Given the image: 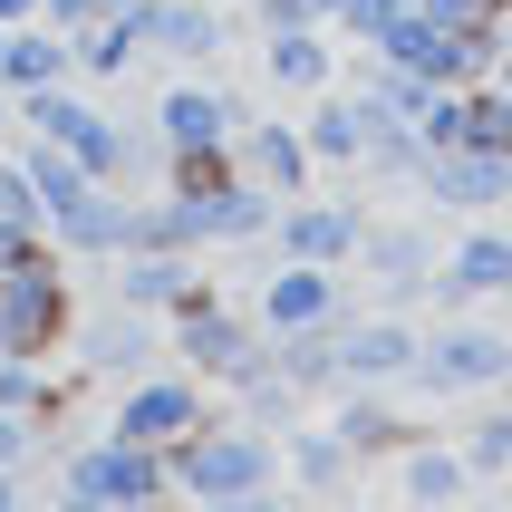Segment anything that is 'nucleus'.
<instances>
[{
	"instance_id": "c85d7f7f",
	"label": "nucleus",
	"mask_w": 512,
	"mask_h": 512,
	"mask_svg": "<svg viewBox=\"0 0 512 512\" xmlns=\"http://www.w3.org/2000/svg\"><path fill=\"white\" fill-rule=\"evenodd\" d=\"M455 107H464V136H455V145L512 155V87H493V78H464V87H455Z\"/></svg>"
},
{
	"instance_id": "9b49d317",
	"label": "nucleus",
	"mask_w": 512,
	"mask_h": 512,
	"mask_svg": "<svg viewBox=\"0 0 512 512\" xmlns=\"http://www.w3.org/2000/svg\"><path fill=\"white\" fill-rule=\"evenodd\" d=\"M252 319H261V339L348 319V271H329V261H271V281L252 290Z\"/></svg>"
},
{
	"instance_id": "ea45409f",
	"label": "nucleus",
	"mask_w": 512,
	"mask_h": 512,
	"mask_svg": "<svg viewBox=\"0 0 512 512\" xmlns=\"http://www.w3.org/2000/svg\"><path fill=\"white\" fill-rule=\"evenodd\" d=\"M0 39H10V29H0Z\"/></svg>"
},
{
	"instance_id": "e433bc0d",
	"label": "nucleus",
	"mask_w": 512,
	"mask_h": 512,
	"mask_svg": "<svg viewBox=\"0 0 512 512\" xmlns=\"http://www.w3.org/2000/svg\"><path fill=\"white\" fill-rule=\"evenodd\" d=\"M503 310H512V281H503Z\"/></svg>"
},
{
	"instance_id": "4468645a",
	"label": "nucleus",
	"mask_w": 512,
	"mask_h": 512,
	"mask_svg": "<svg viewBox=\"0 0 512 512\" xmlns=\"http://www.w3.org/2000/svg\"><path fill=\"white\" fill-rule=\"evenodd\" d=\"M416 194L435 203V213H503L512 203V155H484V145H435L426 174H416Z\"/></svg>"
},
{
	"instance_id": "39448f33",
	"label": "nucleus",
	"mask_w": 512,
	"mask_h": 512,
	"mask_svg": "<svg viewBox=\"0 0 512 512\" xmlns=\"http://www.w3.org/2000/svg\"><path fill=\"white\" fill-rule=\"evenodd\" d=\"M203 416H223V406H213V387H203L194 368H174V358H165V368H145V377H126V387H116V406H107V426L136 435V445H155V455H165V445H184Z\"/></svg>"
},
{
	"instance_id": "f257e3e1",
	"label": "nucleus",
	"mask_w": 512,
	"mask_h": 512,
	"mask_svg": "<svg viewBox=\"0 0 512 512\" xmlns=\"http://www.w3.org/2000/svg\"><path fill=\"white\" fill-rule=\"evenodd\" d=\"M271 484H281V435L242 416H203L184 445H165V493L184 503H261Z\"/></svg>"
},
{
	"instance_id": "4be33fe9",
	"label": "nucleus",
	"mask_w": 512,
	"mask_h": 512,
	"mask_svg": "<svg viewBox=\"0 0 512 512\" xmlns=\"http://www.w3.org/2000/svg\"><path fill=\"white\" fill-rule=\"evenodd\" d=\"M145 58V29H136V10H97L87 29H68V68H78V87H107V78H126Z\"/></svg>"
},
{
	"instance_id": "dca6fc26",
	"label": "nucleus",
	"mask_w": 512,
	"mask_h": 512,
	"mask_svg": "<svg viewBox=\"0 0 512 512\" xmlns=\"http://www.w3.org/2000/svg\"><path fill=\"white\" fill-rule=\"evenodd\" d=\"M97 271H107V300H126V310H155V319H174L184 310V300H203V252H155V242H145V252H116V261H97Z\"/></svg>"
},
{
	"instance_id": "423d86ee",
	"label": "nucleus",
	"mask_w": 512,
	"mask_h": 512,
	"mask_svg": "<svg viewBox=\"0 0 512 512\" xmlns=\"http://www.w3.org/2000/svg\"><path fill=\"white\" fill-rule=\"evenodd\" d=\"M503 281H512V223L503 213H474V223L435 252L426 300L435 310H484V300H503Z\"/></svg>"
},
{
	"instance_id": "7ed1b4c3",
	"label": "nucleus",
	"mask_w": 512,
	"mask_h": 512,
	"mask_svg": "<svg viewBox=\"0 0 512 512\" xmlns=\"http://www.w3.org/2000/svg\"><path fill=\"white\" fill-rule=\"evenodd\" d=\"M58 503L68 512H136V503H165V455L136 445V435H78L68 455H58Z\"/></svg>"
},
{
	"instance_id": "58836bf2",
	"label": "nucleus",
	"mask_w": 512,
	"mask_h": 512,
	"mask_svg": "<svg viewBox=\"0 0 512 512\" xmlns=\"http://www.w3.org/2000/svg\"><path fill=\"white\" fill-rule=\"evenodd\" d=\"M503 223H512V203H503Z\"/></svg>"
},
{
	"instance_id": "bb28decb",
	"label": "nucleus",
	"mask_w": 512,
	"mask_h": 512,
	"mask_svg": "<svg viewBox=\"0 0 512 512\" xmlns=\"http://www.w3.org/2000/svg\"><path fill=\"white\" fill-rule=\"evenodd\" d=\"M232 416H242V426H261V435H290L300 416H310V387H300V377H281V368H261V377H242V387H232Z\"/></svg>"
},
{
	"instance_id": "ddd939ff",
	"label": "nucleus",
	"mask_w": 512,
	"mask_h": 512,
	"mask_svg": "<svg viewBox=\"0 0 512 512\" xmlns=\"http://www.w3.org/2000/svg\"><path fill=\"white\" fill-rule=\"evenodd\" d=\"M416 348H426V329L406 310H348L339 319V387H397V377H416Z\"/></svg>"
},
{
	"instance_id": "7c9ffc66",
	"label": "nucleus",
	"mask_w": 512,
	"mask_h": 512,
	"mask_svg": "<svg viewBox=\"0 0 512 512\" xmlns=\"http://www.w3.org/2000/svg\"><path fill=\"white\" fill-rule=\"evenodd\" d=\"M426 20H445V29H474V39H493L503 29V0H416Z\"/></svg>"
},
{
	"instance_id": "a878e982",
	"label": "nucleus",
	"mask_w": 512,
	"mask_h": 512,
	"mask_svg": "<svg viewBox=\"0 0 512 512\" xmlns=\"http://www.w3.org/2000/svg\"><path fill=\"white\" fill-rule=\"evenodd\" d=\"M455 455H464V474H474V484L512 474V397H493V387H484V406L455 426Z\"/></svg>"
},
{
	"instance_id": "2eb2a0df",
	"label": "nucleus",
	"mask_w": 512,
	"mask_h": 512,
	"mask_svg": "<svg viewBox=\"0 0 512 512\" xmlns=\"http://www.w3.org/2000/svg\"><path fill=\"white\" fill-rule=\"evenodd\" d=\"M126 232H136V194H126V184H78V194L49 203V242L68 261H116Z\"/></svg>"
},
{
	"instance_id": "6e6552de",
	"label": "nucleus",
	"mask_w": 512,
	"mask_h": 512,
	"mask_svg": "<svg viewBox=\"0 0 512 512\" xmlns=\"http://www.w3.org/2000/svg\"><path fill=\"white\" fill-rule=\"evenodd\" d=\"M358 232H368V203L358 194H290L281 213H271V252L281 261H329V271H348L358 261Z\"/></svg>"
},
{
	"instance_id": "c756f323",
	"label": "nucleus",
	"mask_w": 512,
	"mask_h": 512,
	"mask_svg": "<svg viewBox=\"0 0 512 512\" xmlns=\"http://www.w3.org/2000/svg\"><path fill=\"white\" fill-rule=\"evenodd\" d=\"M358 174H377V184H416V174H426V136H416V126H368Z\"/></svg>"
},
{
	"instance_id": "4c0bfd02",
	"label": "nucleus",
	"mask_w": 512,
	"mask_h": 512,
	"mask_svg": "<svg viewBox=\"0 0 512 512\" xmlns=\"http://www.w3.org/2000/svg\"><path fill=\"white\" fill-rule=\"evenodd\" d=\"M107 10H126V0H107Z\"/></svg>"
},
{
	"instance_id": "b1692460",
	"label": "nucleus",
	"mask_w": 512,
	"mask_h": 512,
	"mask_svg": "<svg viewBox=\"0 0 512 512\" xmlns=\"http://www.w3.org/2000/svg\"><path fill=\"white\" fill-rule=\"evenodd\" d=\"M397 484H406V503H464V493H474V474H464L455 435H416V445L397 455Z\"/></svg>"
},
{
	"instance_id": "20e7f679",
	"label": "nucleus",
	"mask_w": 512,
	"mask_h": 512,
	"mask_svg": "<svg viewBox=\"0 0 512 512\" xmlns=\"http://www.w3.org/2000/svg\"><path fill=\"white\" fill-rule=\"evenodd\" d=\"M165 358L194 368L203 387H242V377L271 368V339H261L252 310H232L223 290H203V300H184V310L165 319Z\"/></svg>"
},
{
	"instance_id": "1a4fd4ad",
	"label": "nucleus",
	"mask_w": 512,
	"mask_h": 512,
	"mask_svg": "<svg viewBox=\"0 0 512 512\" xmlns=\"http://www.w3.org/2000/svg\"><path fill=\"white\" fill-rule=\"evenodd\" d=\"M503 377V329H484L474 310H445V329H426L416 348V387L426 397H484Z\"/></svg>"
},
{
	"instance_id": "cd10ccee",
	"label": "nucleus",
	"mask_w": 512,
	"mask_h": 512,
	"mask_svg": "<svg viewBox=\"0 0 512 512\" xmlns=\"http://www.w3.org/2000/svg\"><path fill=\"white\" fill-rule=\"evenodd\" d=\"M271 368L300 377L310 397H329V387H339V319H319V329H281V339H271Z\"/></svg>"
},
{
	"instance_id": "393cba45",
	"label": "nucleus",
	"mask_w": 512,
	"mask_h": 512,
	"mask_svg": "<svg viewBox=\"0 0 512 512\" xmlns=\"http://www.w3.org/2000/svg\"><path fill=\"white\" fill-rule=\"evenodd\" d=\"M281 474H290V484H310V493H339L348 474H358V455L339 445V426H310V416H300V426L281 435Z\"/></svg>"
},
{
	"instance_id": "0eeeda50",
	"label": "nucleus",
	"mask_w": 512,
	"mask_h": 512,
	"mask_svg": "<svg viewBox=\"0 0 512 512\" xmlns=\"http://www.w3.org/2000/svg\"><path fill=\"white\" fill-rule=\"evenodd\" d=\"M126 10L145 29V58H174V68H213L242 39V10L232 0H126Z\"/></svg>"
},
{
	"instance_id": "72a5a7b5",
	"label": "nucleus",
	"mask_w": 512,
	"mask_h": 512,
	"mask_svg": "<svg viewBox=\"0 0 512 512\" xmlns=\"http://www.w3.org/2000/svg\"><path fill=\"white\" fill-rule=\"evenodd\" d=\"M20 136V97H10V87H0V145Z\"/></svg>"
},
{
	"instance_id": "9d476101",
	"label": "nucleus",
	"mask_w": 512,
	"mask_h": 512,
	"mask_svg": "<svg viewBox=\"0 0 512 512\" xmlns=\"http://www.w3.org/2000/svg\"><path fill=\"white\" fill-rule=\"evenodd\" d=\"M78 368H87V387L107 377V387H126V377H145V368H165V319L155 310H126V300H107V310L87 319L78 310Z\"/></svg>"
},
{
	"instance_id": "f8f14e48",
	"label": "nucleus",
	"mask_w": 512,
	"mask_h": 512,
	"mask_svg": "<svg viewBox=\"0 0 512 512\" xmlns=\"http://www.w3.org/2000/svg\"><path fill=\"white\" fill-rule=\"evenodd\" d=\"M242 97H232V87H213V78H174L165 97H155V116H145V126H155V136H165V155H213V145H232L242 136Z\"/></svg>"
},
{
	"instance_id": "f03ea898",
	"label": "nucleus",
	"mask_w": 512,
	"mask_h": 512,
	"mask_svg": "<svg viewBox=\"0 0 512 512\" xmlns=\"http://www.w3.org/2000/svg\"><path fill=\"white\" fill-rule=\"evenodd\" d=\"M68 339H78V261L39 232L29 252L0 261V348H20V358H58Z\"/></svg>"
},
{
	"instance_id": "2f4dec72",
	"label": "nucleus",
	"mask_w": 512,
	"mask_h": 512,
	"mask_svg": "<svg viewBox=\"0 0 512 512\" xmlns=\"http://www.w3.org/2000/svg\"><path fill=\"white\" fill-rule=\"evenodd\" d=\"M29 445H39V426H29L20 406H0V464H20V474H29Z\"/></svg>"
},
{
	"instance_id": "6ab92c4d",
	"label": "nucleus",
	"mask_w": 512,
	"mask_h": 512,
	"mask_svg": "<svg viewBox=\"0 0 512 512\" xmlns=\"http://www.w3.org/2000/svg\"><path fill=\"white\" fill-rule=\"evenodd\" d=\"M329 426H339V445H348L358 464H397L406 445L426 435V426H416V416H406L397 397H387V387H339V406H329Z\"/></svg>"
},
{
	"instance_id": "c9c22d12",
	"label": "nucleus",
	"mask_w": 512,
	"mask_h": 512,
	"mask_svg": "<svg viewBox=\"0 0 512 512\" xmlns=\"http://www.w3.org/2000/svg\"><path fill=\"white\" fill-rule=\"evenodd\" d=\"M493 397H512V339H503V377H493Z\"/></svg>"
},
{
	"instance_id": "f3484780",
	"label": "nucleus",
	"mask_w": 512,
	"mask_h": 512,
	"mask_svg": "<svg viewBox=\"0 0 512 512\" xmlns=\"http://www.w3.org/2000/svg\"><path fill=\"white\" fill-rule=\"evenodd\" d=\"M232 165L252 174L271 203H290V194H310V184H319L310 136H300V126H281V116H242V136H232Z\"/></svg>"
},
{
	"instance_id": "aec40b11",
	"label": "nucleus",
	"mask_w": 512,
	"mask_h": 512,
	"mask_svg": "<svg viewBox=\"0 0 512 512\" xmlns=\"http://www.w3.org/2000/svg\"><path fill=\"white\" fill-rule=\"evenodd\" d=\"M358 281H377L387 300H416V290L435 281V242L416 223H377L368 213V232H358V261H348Z\"/></svg>"
},
{
	"instance_id": "f704fd0d",
	"label": "nucleus",
	"mask_w": 512,
	"mask_h": 512,
	"mask_svg": "<svg viewBox=\"0 0 512 512\" xmlns=\"http://www.w3.org/2000/svg\"><path fill=\"white\" fill-rule=\"evenodd\" d=\"M20 503V464H0V512Z\"/></svg>"
},
{
	"instance_id": "a211bd4d",
	"label": "nucleus",
	"mask_w": 512,
	"mask_h": 512,
	"mask_svg": "<svg viewBox=\"0 0 512 512\" xmlns=\"http://www.w3.org/2000/svg\"><path fill=\"white\" fill-rule=\"evenodd\" d=\"M252 58L281 97H310V87L339 78V29L329 20H290V29H252Z\"/></svg>"
},
{
	"instance_id": "5701e85b",
	"label": "nucleus",
	"mask_w": 512,
	"mask_h": 512,
	"mask_svg": "<svg viewBox=\"0 0 512 512\" xmlns=\"http://www.w3.org/2000/svg\"><path fill=\"white\" fill-rule=\"evenodd\" d=\"M49 78H78V68H68V29L10 20V39H0V87H10V97H29V87H49Z\"/></svg>"
},
{
	"instance_id": "412c9836",
	"label": "nucleus",
	"mask_w": 512,
	"mask_h": 512,
	"mask_svg": "<svg viewBox=\"0 0 512 512\" xmlns=\"http://www.w3.org/2000/svg\"><path fill=\"white\" fill-rule=\"evenodd\" d=\"M300 136H310L319 174H358V155H368V107H358V97L329 78V87H310V107H300Z\"/></svg>"
},
{
	"instance_id": "473e14b6",
	"label": "nucleus",
	"mask_w": 512,
	"mask_h": 512,
	"mask_svg": "<svg viewBox=\"0 0 512 512\" xmlns=\"http://www.w3.org/2000/svg\"><path fill=\"white\" fill-rule=\"evenodd\" d=\"M484 78H493V87H512V29H503V39H493V58H484Z\"/></svg>"
}]
</instances>
